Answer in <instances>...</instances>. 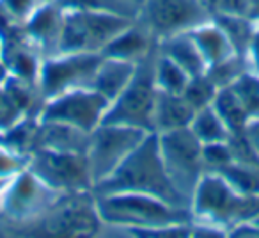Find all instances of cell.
<instances>
[{
	"label": "cell",
	"mask_w": 259,
	"mask_h": 238,
	"mask_svg": "<svg viewBox=\"0 0 259 238\" xmlns=\"http://www.w3.org/2000/svg\"><path fill=\"white\" fill-rule=\"evenodd\" d=\"M93 192L94 195L112 194V192L148 194L176 206L190 208L167 174L162 155H160L156 134H149L110 176L94 185Z\"/></svg>",
	"instance_id": "obj_2"
},
{
	"label": "cell",
	"mask_w": 259,
	"mask_h": 238,
	"mask_svg": "<svg viewBox=\"0 0 259 238\" xmlns=\"http://www.w3.org/2000/svg\"><path fill=\"white\" fill-rule=\"evenodd\" d=\"M213 18L222 27L226 36L229 37L234 52L240 55L247 54L248 43H250L255 25L254 20L245 15H226V13H217V15H213Z\"/></svg>",
	"instance_id": "obj_25"
},
{
	"label": "cell",
	"mask_w": 259,
	"mask_h": 238,
	"mask_svg": "<svg viewBox=\"0 0 259 238\" xmlns=\"http://www.w3.org/2000/svg\"><path fill=\"white\" fill-rule=\"evenodd\" d=\"M101 54H76L59 52L43 59L37 87L43 100L73 89H83L93 86Z\"/></svg>",
	"instance_id": "obj_12"
},
{
	"label": "cell",
	"mask_w": 259,
	"mask_h": 238,
	"mask_svg": "<svg viewBox=\"0 0 259 238\" xmlns=\"http://www.w3.org/2000/svg\"><path fill=\"white\" fill-rule=\"evenodd\" d=\"M153 39L155 36L148 27H139L132 23L128 29L115 36V39L105 48L101 55L141 64L153 54Z\"/></svg>",
	"instance_id": "obj_16"
},
{
	"label": "cell",
	"mask_w": 259,
	"mask_h": 238,
	"mask_svg": "<svg viewBox=\"0 0 259 238\" xmlns=\"http://www.w3.org/2000/svg\"><path fill=\"white\" fill-rule=\"evenodd\" d=\"M156 50L165 57H169L170 61H174L178 66H181L190 76L202 75L208 68L194 37L190 36V30L158 39L156 41Z\"/></svg>",
	"instance_id": "obj_18"
},
{
	"label": "cell",
	"mask_w": 259,
	"mask_h": 238,
	"mask_svg": "<svg viewBox=\"0 0 259 238\" xmlns=\"http://www.w3.org/2000/svg\"><path fill=\"white\" fill-rule=\"evenodd\" d=\"M0 50H2V36H0Z\"/></svg>",
	"instance_id": "obj_39"
},
{
	"label": "cell",
	"mask_w": 259,
	"mask_h": 238,
	"mask_svg": "<svg viewBox=\"0 0 259 238\" xmlns=\"http://www.w3.org/2000/svg\"><path fill=\"white\" fill-rule=\"evenodd\" d=\"M190 212L195 222L229 234L236 224L259 215V197L240 194L219 173L206 171L190 197Z\"/></svg>",
	"instance_id": "obj_3"
},
{
	"label": "cell",
	"mask_w": 259,
	"mask_h": 238,
	"mask_svg": "<svg viewBox=\"0 0 259 238\" xmlns=\"http://www.w3.org/2000/svg\"><path fill=\"white\" fill-rule=\"evenodd\" d=\"M89 132L68 127V125L41 121L37 127L36 149H52L64 153H87L89 146Z\"/></svg>",
	"instance_id": "obj_15"
},
{
	"label": "cell",
	"mask_w": 259,
	"mask_h": 238,
	"mask_svg": "<svg viewBox=\"0 0 259 238\" xmlns=\"http://www.w3.org/2000/svg\"><path fill=\"white\" fill-rule=\"evenodd\" d=\"M153 76H155V84L158 87V91H162V93H174V94L183 93L188 80H190V75L181 66H178L169 57L160 54L158 50L155 54Z\"/></svg>",
	"instance_id": "obj_24"
},
{
	"label": "cell",
	"mask_w": 259,
	"mask_h": 238,
	"mask_svg": "<svg viewBox=\"0 0 259 238\" xmlns=\"http://www.w3.org/2000/svg\"><path fill=\"white\" fill-rule=\"evenodd\" d=\"M108 105L110 101L93 87L73 89L45 100L39 110V119L68 125L91 134L103 123Z\"/></svg>",
	"instance_id": "obj_11"
},
{
	"label": "cell",
	"mask_w": 259,
	"mask_h": 238,
	"mask_svg": "<svg viewBox=\"0 0 259 238\" xmlns=\"http://www.w3.org/2000/svg\"><path fill=\"white\" fill-rule=\"evenodd\" d=\"M64 8H80V9H98V11H112L119 15H130V8L124 0H59Z\"/></svg>",
	"instance_id": "obj_31"
},
{
	"label": "cell",
	"mask_w": 259,
	"mask_h": 238,
	"mask_svg": "<svg viewBox=\"0 0 259 238\" xmlns=\"http://www.w3.org/2000/svg\"><path fill=\"white\" fill-rule=\"evenodd\" d=\"M64 27L59 52L103 54L115 36L128 29L132 16L98 9L64 8Z\"/></svg>",
	"instance_id": "obj_4"
},
{
	"label": "cell",
	"mask_w": 259,
	"mask_h": 238,
	"mask_svg": "<svg viewBox=\"0 0 259 238\" xmlns=\"http://www.w3.org/2000/svg\"><path fill=\"white\" fill-rule=\"evenodd\" d=\"M202 160H204L206 171H220L227 164L233 162V149L229 141L224 142H211V144H202Z\"/></svg>",
	"instance_id": "obj_29"
},
{
	"label": "cell",
	"mask_w": 259,
	"mask_h": 238,
	"mask_svg": "<svg viewBox=\"0 0 259 238\" xmlns=\"http://www.w3.org/2000/svg\"><path fill=\"white\" fill-rule=\"evenodd\" d=\"M243 135L248 141V144H250V148L254 149L255 156L259 158V117L248 119L247 127L243 130Z\"/></svg>",
	"instance_id": "obj_35"
},
{
	"label": "cell",
	"mask_w": 259,
	"mask_h": 238,
	"mask_svg": "<svg viewBox=\"0 0 259 238\" xmlns=\"http://www.w3.org/2000/svg\"><path fill=\"white\" fill-rule=\"evenodd\" d=\"M96 206L105 227H115L137 236H187L192 234L190 208L160 197L134 192L96 195Z\"/></svg>",
	"instance_id": "obj_1"
},
{
	"label": "cell",
	"mask_w": 259,
	"mask_h": 238,
	"mask_svg": "<svg viewBox=\"0 0 259 238\" xmlns=\"http://www.w3.org/2000/svg\"><path fill=\"white\" fill-rule=\"evenodd\" d=\"M158 135L160 155L176 190L190 206V197L195 185L206 173L202 160V144L190 128L163 132Z\"/></svg>",
	"instance_id": "obj_6"
},
{
	"label": "cell",
	"mask_w": 259,
	"mask_h": 238,
	"mask_svg": "<svg viewBox=\"0 0 259 238\" xmlns=\"http://www.w3.org/2000/svg\"><path fill=\"white\" fill-rule=\"evenodd\" d=\"M247 110L248 119L259 117V73L248 69L231 86Z\"/></svg>",
	"instance_id": "obj_28"
},
{
	"label": "cell",
	"mask_w": 259,
	"mask_h": 238,
	"mask_svg": "<svg viewBox=\"0 0 259 238\" xmlns=\"http://www.w3.org/2000/svg\"><path fill=\"white\" fill-rule=\"evenodd\" d=\"M219 87L213 84V80L209 78L206 73L202 75H195L190 76L187 87L181 94L185 96V100L195 108H204V107H211L213 101H215L217 94H219Z\"/></svg>",
	"instance_id": "obj_27"
},
{
	"label": "cell",
	"mask_w": 259,
	"mask_h": 238,
	"mask_svg": "<svg viewBox=\"0 0 259 238\" xmlns=\"http://www.w3.org/2000/svg\"><path fill=\"white\" fill-rule=\"evenodd\" d=\"M137 68L139 64H135V62L105 57L103 55L100 64H98L96 75H94L91 87L94 91H98L101 96L107 98L108 101H114L126 89V86L132 82Z\"/></svg>",
	"instance_id": "obj_17"
},
{
	"label": "cell",
	"mask_w": 259,
	"mask_h": 238,
	"mask_svg": "<svg viewBox=\"0 0 259 238\" xmlns=\"http://www.w3.org/2000/svg\"><path fill=\"white\" fill-rule=\"evenodd\" d=\"M61 195L25 167L6 181L0 192V215L9 220V224L30 226L39 220Z\"/></svg>",
	"instance_id": "obj_7"
},
{
	"label": "cell",
	"mask_w": 259,
	"mask_h": 238,
	"mask_svg": "<svg viewBox=\"0 0 259 238\" xmlns=\"http://www.w3.org/2000/svg\"><path fill=\"white\" fill-rule=\"evenodd\" d=\"M39 227V233L68 234V236H91L105 227L96 206L93 190L62 194L55 205L32 224Z\"/></svg>",
	"instance_id": "obj_10"
},
{
	"label": "cell",
	"mask_w": 259,
	"mask_h": 238,
	"mask_svg": "<svg viewBox=\"0 0 259 238\" xmlns=\"http://www.w3.org/2000/svg\"><path fill=\"white\" fill-rule=\"evenodd\" d=\"M201 2H202V6L211 13V15H215V13L219 11L220 0H201Z\"/></svg>",
	"instance_id": "obj_36"
},
{
	"label": "cell",
	"mask_w": 259,
	"mask_h": 238,
	"mask_svg": "<svg viewBox=\"0 0 259 238\" xmlns=\"http://www.w3.org/2000/svg\"><path fill=\"white\" fill-rule=\"evenodd\" d=\"M64 11V6L59 0H43L23 23V30L41 52L43 59L59 54Z\"/></svg>",
	"instance_id": "obj_14"
},
{
	"label": "cell",
	"mask_w": 259,
	"mask_h": 238,
	"mask_svg": "<svg viewBox=\"0 0 259 238\" xmlns=\"http://www.w3.org/2000/svg\"><path fill=\"white\" fill-rule=\"evenodd\" d=\"M245 59H247L250 71L259 73V22H255V25H254V32H252Z\"/></svg>",
	"instance_id": "obj_33"
},
{
	"label": "cell",
	"mask_w": 259,
	"mask_h": 238,
	"mask_svg": "<svg viewBox=\"0 0 259 238\" xmlns=\"http://www.w3.org/2000/svg\"><path fill=\"white\" fill-rule=\"evenodd\" d=\"M248 69L250 68H248V62L245 59V55L233 54L229 57L222 59V61L215 62V64H209L204 73L213 80V84L219 89H224V87L233 86Z\"/></svg>",
	"instance_id": "obj_26"
},
{
	"label": "cell",
	"mask_w": 259,
	"mask_h": 238,
	"mask_svg": "<svg viewBox=\"0 0 259 238\" xmlns=\"http://www.w3.org/2000/svg\"><path fill=\"white\" fill-rule=\"evenodd\" d=\"M195 108L185 100L183 94L158 91L155 105V134L188 128Z\"/></svg>",
	"instance_id": "obj_19"
},
{
	"label": "cell",
	"mask_w": 259,
	"mask_h": 238,
	"mask_svg": "<svg viewBox=\"0 0 259 238\" xmlns=\"http://www.w3.org/2000/svg\"><path fill=\"white\" fill-rule=\"evenodd\" d=\"M146 27L155 39L188 32L194 27L213 18L201 0H146L144 2Z\"/></svg>",
	"instance_id": "obj_13"
},
{
	"label": "cell",
	"mask_w": 259,
	"mask_h": 238,
	"mask_svg": "<svg viewBox=\"0 0 259 238\" xmlns=\"http://www.w3.org/2000/svg\"><path fill=\"white\" fill-rule=\"evenodd\" d=\"M248 16H250L254 22H259V0H252L250 9H248Z\"/></svg>",
	"instance_id": "obj_37"
},
{
	"label": "cell",
	"mask_w": 259,
	"mask_h": 238,
	"mask_svg": "<svg viewBox=\"0 0 259 238\" xmlns=\"http://www.w3.org/2000/svg\"><path fill=\"white\" fill-rule=\"evenodd\" d=\"M9 73H8V68H6V64H4V61H2V57H0V82L8 76Z\"/></svg>",
	"instance_id": "obj_38"
},
{
	"label": "cell",
	"mask_w": 259,
	"mask_h": 238,
	"mask_svg": "<svg viewBox=\"0 0 259 238\" xmlns=\"http://www.w3.org/2000/svg\"><path fill=\"white\" fill-rule=\"evenodd\" d=\"M148 135V132L139 128L114 123H101L94 128L85 153L94 185L110 176Z\"/></svg>",
	"instance_id": "obj_8"
},
{
	"label": "cell",
	"mask_w": 259,
	"mask_h": 238,
	"mask_svg": "<svg viewBox=\"0 0 259 238\" xmlns=\"http://www.w3.org/2000/svg\"><path fill=\"white\" fill-rule=\"evenodd\" d=\"M39 4L41 0H0V13L11 22L23 25Z\"/></svg>",
	"instance_id": "obj_30"
},
{
	"label": "cell",
	"mask_w": 259,
	"mask_h": 238,
	"mask_svg": "<svg viewBox=\"0 0 259 238\" xmlns=\"http://www.w3.org/2000/svg\"><path fill=\"white\" fill-rule=\"evenodd\" d=\"M27 169L59 194H75L94 188L87 155L36 149L27 158Z\"/></svg>",
	"instance_id": "obj_9"
},
{
	"label": "cell",
	"mask_w": 259,
	"mask_h": 238,
	"mask_svg": "<svg viewBox=\"0 0 259 238\" xmlns=\"http://www.w3.org/2000/svg\"><path fill=\"white\" fill-rule=\"evenodd\" d=\"M250 4H252V0H220L219 11H217V13L248 16V9H250ZM217 13H215V15H217Z\"/></svg>",
	"instance_id": "obj_34"
},
{
	"label": "cell",
	"mask_w": 259,
	"mask_h": 238,
	"mask_svg": "<svg viewBox=\"0 0 259 238\" xmlns=\"http://www.w3.org/2000/svg\"><path fill=\"white\" fill-rule=\"evenodd\" d=\"M192 134L201 141V144H211V142L229 141L231 132L219 115V112L211 107H204L195 110L192 123L188 127Z\"/></svg>",
	"instance_id": "obj_21"
},
{
	"label": "cell",
	"mask_w": 259,
	"mask_h": 238,
	"mask_svg": "<svg viewBox=\"0 0 259 238\" xmlns=\"http://www.w3.org/2000/svg\"><path fill=\"white\" fill-rule=\"evenodd\" d=\"M190 36L194 37L195 45H197L199 52H201L208 66L236 54L229 37L226 36L222 27L215 22V18H209L201 25L194 27L190 30Z\"/></svg>",
	"instance_id": "obj_20"
},
{
	"label": "cell",
	"mask_w": 259,
	"mask_h": 238,
	"mask_svg": "<svg viewBox=\"0 0 259 238\" xmlns=\"http://www.w3.org/2000/svg\"><path fill=\"white\" fill-rule=\"evenodd\" d=\"M27 167V158L16 155L15 151L2 144L0 141V180H9Z\"/></svg>",
	"instance_id": "obj_32"
},
{
	"label": "cell",
	"mask_w": 259,
	"mask_h": 238,
	"mask_svg": "<svg viewBox=\"0 0 259 238\" xmlns=\"http://www.w3.org/2000/svg\"><path fill=\"white\" fill-rule=\"evenodd\" d=\"M213 108L219 112L226 127L229 128L231 135L243 134L245 127L248 123V115L233 87L229 86L219 91L215 101H213Z\"/></svg>",
	"instance_id": "obj_22"
},
{
	"label": "cell",
	"mask_w": 259,
	"mask_h": 238,
	"mask_svg": "<svg viewBox=\"0 0 259 238\" xmlns=\"http://www.w3.org/2000/svg\"><path fill=\"white\" fill-rule=\"evenodd\" d=\"M236 192L248 197H259V164L231 162L217 171Z\"/></svg>",
	"instance_id": "obj_23"
},
{
	"label": "cell",
	"mask_w": 259,
	"mask_h": 238,
	"mask_svg": "<svg viewBox=\"0 0 259 238\" xmlns=\"http://www.w3.org/2000/svg\"><path fill=\"white\" fill-rule=\"evenodd\" d=\"M153 66L155 52L139 64L132 82L114 101H110L103 123L124 125L155 134V105L158 87L153 76Z\"/></svg>",
	"instance_id": "obj_5"
}]
</instances>
